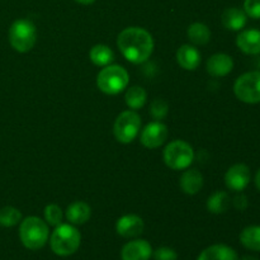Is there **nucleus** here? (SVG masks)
<instances>
[{
	"label": "nucleus",
	"mask_w": 260,
	"mask_h": 260,
	"mask_svg": "<svg viewBox=\"0 0 260 260\" xmlns=\"http://www.w3.org/2000/svg\"><path fill=\"white\" fill-rule=\"evenodd\" d=\"M250 169L245 164H235L226 172L225 184L234 192H241L250 183Z\"/></svg>",
	"instance_id": "10"
},
{
	"label": "nucleus",
	"mask_w": 260,
	"mask_h": 260,
	"mask_svg": "<svg viewBox=\"0 0 260 260\" xmlns=\"http://www.w3.org/2000/svg\"><path fill=\"white\" fill-rule=\"evenodd\" d=\"M22 221V213L18 208L7 206L0 210V225L4 228H13Z\"/></svg>",
	"instance_id": "25"
},
{
	"label": "nucleus",
	"mask_w": 260,
	"mask_h": 260,
	"mask_svg": "<svg viewBox=\"0 0 260 260\" xmlns=\"http://www.w3.org/2000/svg\"><path fill=\"white\" fill-rule=\"evenodd\" d=\"M63 218L62 210L57 205H48L45 208V221L47 225L58 226Z\"/></svg>",
	"instance_id": "26"
},
{
	"label": "nucleus",
	"mask_w": 260,
	"mask_h": 260,
	"mask_svg": "<svg viewBox=\"0 0 260 260\" xmlns=\"http://www.w3.org/2000/svg\"><path fill=\"white\" fill-rule=\"evenodd\" d=\"M234 93L244 103H260V71H250L239 76L234 84Z\"/></svg>",
	"instance_id": "7"
},
{
	"label": "nucleus",
	"mask_w": 260,
	"mask_h": 260,
	"mask_svg": "<svg viewBox=\"0 0 260 260\" xmlns=\"http://www.w3.org/2000/svg\"><path fill=\"white\" fill-rule=\"evenodd\" d=\"M207 73L215 78L229 75L234 69V60L226 53H216L207 60Z\"/></svg>",
	"instance_id": "13"
},
{
	"label": "nucleus",
	"mask_w": 260,
	"mask_h": 260,
	"mask_svg": "<svg viewBox=\"0 0 260 260\" xmlns=\"http://www.w3.org/2000/svg\"><path fill=\"white\" fill-rule=\"evenodd\" d=\"M144 221L137 215H124L118 218L116 231L122 238H136L144 233Z\"/></svg>",
	"instance_id": "11"
},
{
	"label": "nucleus",
	"mask_w": 260,
	"mask_h": 260,
	"mask_svg": "<svg viewBox=\"0 0 260 260\" xmlns=\"http://www.w3.org/2000/svg\"><path fill=\"white\" fill-rule=\"evenodd\" d=\"M240 243L246 249L260 251V226H248L240 234Z\"/></svg>",
	"instance_id": "23"
},
{
	"label": "nucleus",
	"mask_w": 260,
	"mask_h": 260,
	"mask_svg": "<svg viewBox=\"0 0 260 260\" xmlns=\"http://www.w3.org/2000/svg\"><path fill=\"white\" fill-rule=\"evenodd\" d=\"M37 41L36 25L28 19H18L9 28V42L18 52H28Z\"/></svg>",
	"instance_id": "5"
},
{
	"label": "nucleus",
	"mask_w": 260,
	"mask_h": 260,
	"mask_svg": "<svg viewBox=\"0 0 260 260\" xmlns=\"http://www.w3.org/2000/svg\"><path fill=\"white\" fill-rule=\"evenodd\" d=\"M164 161L173 170H184L190 167L194 160V151L188 142L183 140L172 141L164 150Z\"/></svg>",
	"instance_id": "6"
},
{
	"label": "nucleus",
	"mask_w": 260,
	"mask_h": 260,
	"mask_svg": "<svg viewBox=\"0 0 260 260\" xmlns=\"http://www.w3.org/2000/svg\"><path fill=\"white\" fill-rule=\"evenodd\" d=\"M168 111H169V106L165 101L162 99H155L151 102V106H150V113L154 117L155 119L160 121V119H164L167 117Z\"/></svg>",
	"instance_id": "27"
},
{
	"label": "nucleus",
	"mask_w": 260,
	"mask_h": 260,
	"mask_svg": "<svg viewBox=\"0 0 260 260\" xmlns=\"http://www.w3.org/2000/svg\"><path fill=\"white\" fill-rule=\"evenodd\" d=\"M177 61L180 68L193 71L200 66L201 53L194 46L183 45L177 51Z\"/></svg>",
	"instance_id": "15"
},
{
	"label": "nucleus",
	"mask_w": 260,
	"mask_h": 260,
	"mask_svg": "<svg viewBox=\"0 0 260 260\" xmlns=\"http://www.w3.org/2000/svg\"><path fill=\"white\" fill-rule=\"evenodd\" d=\"M152 255V248L146 240H134L122 248V260H149Z\"/></svg>",
	"instance_id": "12"
},
{
	"label": "nucleus",
	"mask_w": 260,
	"mask_h": 260,
	"mask_svg": "<svg viewBox=\"0 0 260 260\" xmlns=\"http://www.w3.org/2000/svg\"><path fill=\"white\" fill-rule=\"evenodd\" d=\"M76 3H79V4H83V5H89V4H93L95 0H75Z\"/></svg>",
	"instance_id": "32"
},
{
	"label": "nucleus",
	"mask_w": 260,
	"mask_h": 260,
	"mask_svg": "<svg viewBox=\"0 0 260 260\" xmlns=\"http://www.w3.org/2000/svg\"><path fill=\"white\" fill-rule=\"evenodd\" d=\"M241 260H259V259H258V258H255V256L246 255V256H244V258H241Z\"/></svg>",
	"instance_id": "33"
},
{
	"label": "nucleus",
	"mask_w": 260,
	"mask_h": 260,
	"mask_svg": "<svg viewBox=\"0 0 260 260\" xmlns=\"http://www.w3.org/2000/svg\"><path fill=\"white\" fill-rule=\"evenodd\" d=\"M231 205V200L226 192H216L208 198L207 201V210L211 213L215 215H221V213L226 212Z\"/></svg>",
	"instance_id": "22"
},
{
	"label": "nucleus",
	"mask_w": 260,
	"mask_h": 260,
	"mask_svg": "<svg viewBox=\"0 0 260 260\" xmlns=\"http://www.w3.org/2000/svg\"><path fill=\"white\" fill-rule=\"evenodd\" d=\"M197 260H239L238 254L233 248L223 244L208 246L202 251Z\"/></svg>",
	"instance_id": "18"
},
{
	"label": "nucleus",
	"mask_w": 260,
	"mask_h": 260,
	"mask_svg": "<svg viewBox=\"0 0 260 260\" xmlns=\"http://www.w3.org/2000/svg\"><path fill=\"white\" fill-rule=\"evenodd\" d=\"M117 46L129 62L142 63L149 60L154 51V40L144 28L128 27L118 35Z\"/></svg>",
	"instance_id": "1"
},
{
	"label": "nucleus",
	"mask_w": 260,
	"mask_h": 260,
	"mask_svg": "<svg viewBox=\"0 0 260 260\" xmlns=\"http://www.w3.org/2000/svg\"><path fill=\"white\" fill-rule=\"evenodd\" d=\"M20 241L29 250L43 248L48 240V225L40 217L30 216L24 218L19 228Z\"/></svg>",
	"instance_id": "3"
},
{
	"label": "nucleus",
	"mask_w": 260,
	"mask_h": 260,
	"mask_svg": "<svg viewBox=\"0 0 260 260\" xmlns=\"http://www.w3.org/2000/svg\"><path fill=\"white\" fill-rule=\"evenodd\" d=\"M147 94L146 90L141 86H132L128 90L126 91V95H124V101L128 108H131L132 111H136V109L142 108L146 103Z\"/></svg>",
	"instance_id": "24"
},
{
	"label": "nucleus",
	"mask_w": 260,
	"mask_h": 260,
	"mask_svg": "<svg viewBox=\"0 0 260 260\" xmlns=\"http://www.w3.org/2000/svg\"><path fill=\"white\" fill-rule=\"evenodd\" d=\"M246 20H248V15L243 9H239V8H228L221 17L223 27L229 30H241L245 27Z\"/></svg>",
	"instance_id": "19"
},
{
	"label": "nucleus",
	"mask_w": 260,
	"mask_h": 260,
	"mask_svg": "<svg viewBox=\"0 0 260 260\" xmlns=\"http://www.w3.org/2000/svg\"><path fill=\"white\" fill-rule=\"evenodd\" d=\"M244 12L254 19H260V0H244Z\"/></svg>",
	"instance_id": "28"
},
{
	"label": "nucleus",
	"mask_w": 260,
	"mask_h": 260,
	"mask_svg": "<svg viewBox=\"0 0 260 260\" xmlns=\"http://www.w3.org/2000/svg\"><path fill=\"white\" fill-rule=\"evenodd\" d=\"M81 243V235L78 229L69 223L56 226L50 239V245L53 253L60 256H68L75 253Z\"/></svg>",
	"instance_id": "2"
},
{
	"label": "nucleus",
	"mask_w": 260,
	"mask_h": 260,
	"mask_svg": "<svg viewBox=\"0 0 260 260\" xmlns=\"http://www.w3.org/2000/svg\"><path fill=\"white\" fill-rule=\"evenodd\" d=\"M154 259L155 260H177L178 255L173 249L162 246V248H159L155 250Z\"/></svg>",
	"instance_id": "29"
},
{
	"label": "nucleus",
	"mask_w": 260,
	"mask_h": 260,
	"mask_svg": "<svg viewBox=\"0 0 260 260\" xmlns=\"http://www.w3.org/2000/svg\"><path fill=\"white\" fill-rule=\"evenodd\" d=\"M236 45L241 52L246 55H259L260 53V30H241L236 38Z\"/></svg>",
	"instance_id": "14"
},
{
	"label": "nucleus",
	"mask_w": 260,
	"mask_h": 260,
	"mask_svg": "<svg viewBox=\"0 0 260 260\" xmlns=\"http://www.w3.org/2000/svg\"><path fill=\"white\" fill-rule=\"evenodd\" d=\"M179 185L185 194H197L203 187V175L197 169H188L182 174Z\"/></svg>",
	"instance_id": "16"
},
{
	"label": "nucleus",
	"mask_w": 260,
	"mask_h": 260,
	"mask_svg": "<svg viewBox=\"0 0 260 260\" xmlns=\"http://www.w3.org/2000/svg\"><path fill=\"white\" fill-rule=\"evenodd\" d=\"M91 62L96 66H108L114 60V52L106 45H95L89 52Z\"/></svg>",
	"instance_id": "21"
},
{
	"label": "nucleus",
	"mask_w": 260,
	"mask_h": 260,
	"mask_svg": "<svg viewBox=\"0 0 260 260\" xmlns=\"http://www.w3.org/2000/svg\"><path fill=\"white\" fill-rule=\"evenodd\" d=\"M259 68H260V60H259Z\"/></svg>",
	"instance_id": "34"
},
{
	"label": "nucleus",
	"mask_w": 260,
	"mask_h": 260,
	"mask_svg": "<svg viewBox=\"0 0 260 260\" xmlns=\"http://www.w3.org/2000/svg\"><path fill=\"white\" fill-rule=\"evenodd\" d=\"M168 127L160 121L151 122L142 129L140 135V141L146 149H157L168 139Z\"/></svg>",
	"instance_id": "9"
},
{
	"label": "nucleus",
	"mask_w": 260,
	"mask_h": 260,
	"mask_svg": "<svg viewBox=\"0 0 260 260\" xmlns=\"http://www.w3.org/2000/svg\"><path fill=\"white\" fill-rule=\"evenodd\" d=\"M188 40L193 43V45L197 46H203L207 45L211 40V30L210 28L207 27L203 23H193L188 27L187 30Z\"/></svg>",
	"instance_id": "20"
},
{
	"label": "nucleus",
	"mask_w": 260,
	"mask_h": 260,
	"mask_svg": "<svg viewBox=\"0 0 260 260\" xmlns=\"http://www.w3.org/2000/svg\"><path fill=\"white\" fill-rule=\"evenodd\" d=\"M140 128H141V117L135 111H124L116 118L113 134L118 142L129 144L136 139Z\"/></svg>",
	"instance_id": "8"
},
{
	"label": "nucleus",
	"mask_w": 260,
	"mask_h": 260,
	"mask_svg": "<svg viewBox=\"0 0 260 260\" xmlns=\"http://www.w3.org/2000/svg\"><path fill=\"white\" fill-rule=\"evenodd\" d=\"M90 216V206L85 202H81V201H76V202L71 203L66 208L65 212V217L68 218L71 225H83L86 221H89Z\"/></svg>",
	"instance_id": "17"
},
{
	"label": "nucleus",
	"mask_w": 260,
	"mask_h": 260,
	"mask_svg": "<svg viewBox=\"0 0 260 260\" xmlns=\"http://www.w3.org/2000/svg\"><path fill=\"white\" fill-rule=\"evenodd\" d=\"M254 182H255L256 188H258V189L260 190V169L258 170V173H256V175H255V180H254Z\"/></svg>",
	"instance_id": "31"
},
{
	"label": "nucleus",
	"mask_w": 260,
	"mask_h": 260,
	"mask_svg": "<svg viewBox=\"0 0 260 260\" xmlns=\"http://www.w3.org/2000/svg\"><path fill=\"white\" fill-rule=\"evenodd\" d=\"M248 205H249L248 198H246L244 194H239L234 198V206H235L238 210L244 211L246 207H248Z\"/></svg>",
	"instance_id": "30"
},
{
	"label": "nucleus",
	"mask_w": 260,
	"mask_h": 260,
	"mask_svg": "<svg viewBox=\"0 0 260 260\" xmlns=\"http://www.w3.org/2000/svg\"><path fill=\"white\" fill-rule=\"evenodd\" d=\"M129 81L126 69L119 65L104 66L96 76V86L108 95H116L127 88Z\"/></svg>",
	"instance_id": "4"
}]
</instances>
